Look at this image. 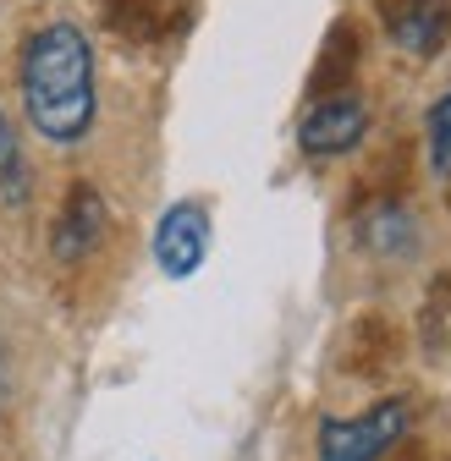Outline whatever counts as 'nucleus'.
Returning a JSON list of instances; mask_svg holds the SVG:
<instances>
[{
  "label": "nucleus",
  "instance_id": "4",
  "mask_svg": "<svg viewBox=\"0 0 451 461\" xmlns=\"http://www.w3.org/2000/svg\"><path fill=\"white\" fill-rule=\"evenodd\" d=\"M204 258H209V209L198 198H182L154 225V264L171 280H188L204 269Z\"/></svg>",
  "mask_w": 451,
  "mask_h": 461
},
{
  "label": "nucleus",
  "instance_id": "7",
  "mask_svg": "<svg viewBox=\"0 0 451 461\" xmlns=\"http://www.w3.org/2000/svg\"><path fill=\"white\" fill-rule=\"evenodd\" d=\"M391 363H397V324H385V319H364L347 340V374L353 379H374L385 374Z\"/></svg>",
  "mask_w": 451,
  "mask_h": 461
},
{
  "label": "nucleus",
  "instance_id": "11",
  "mask_svg": "<svg viewBox=\"0 0 451 461\" xmlns=\"http://www.w3.org/2000/svg\"><path fill=\"white\" fill-rule=\"evenodd\" d=\"M0 401H6V352H0Z\"/></svg>",
  "mask_w": 451,
  "mask_h": 461
},
{
  "label": "nucleus",
  "instance_id": "2",
  "mask_svg": "<svg viewBox=\"0 0 451 461\" xmlns=\"http://www.w3.org/2000/svg\"><path fill=\"white\" fill-rule=\"evenodd\" d=\"M408 418H413V407L402 395L374 401L358 418H325L314 434V456L319 461H385L408 439Z\"/></svg>",
  "mask_w": 451,
  "mask_h": 461
},
{
  "label": "nucleus",
  "instance_id": "1",
  "mask_svg": "<svg viewBox=\"0 0 451 461\" xmlns=\"http://www.w3.org/2000/svg\"><path fill=\"white\" fill-rule=\"evenodd\" d=\"M23 110L44 143H83L94 132V50L78 23H44L23 44Z\"/></svg>",
  "mask_w": 451,
  "mask_h": 461
},
{
  "label": "nucleus",
  "instance_id": "12",
  "mask_svg": "<svg viewBox=\"0 0 451 461\" xmlns=\"http://www.w3.org/2000/svg\"><path fill=\"white\" fill-rule=\"evenodd\" d=\"M391 461H424V456L419 450H402V456H391Z\"/></svg>",
  "mask_w": 451,
  "mask_h": 461
},
{
  "label": "nucleus",
  "instance_id": "9",
  "mask_svg": "<svg viewBox=\"0 0 451 461\" xmlns=\"http://www.w3.org/2000/svg\"><path fill=\"white\" fill-rule=\"evenodd\" d=\"M17 176H23V159H17V143H12V127L6 115H0V182L17 193Z\"/></svg>",
  "mask_w": 451,
  "mask_h": 461
},
{
  "label": "nucleus",
  "instance_id": "10",
  "mask_svg": "<svg viewBox=\"0 0 451 461\" xmlns=\"http://www.w3.org/2000/svg\"><path fill=\"white\" fill-rule=\"evenodd\" d=\"M160 6H165V0H127V12H133V17H154Z\"/></svg>",
  "mask_w": 451,
  "mask_h": 461
},
{
  "label": "nucleus",
  "instance_id": "5",
  "mask_svg": "<svg viewBox=\"0 0 451 461\" xmlns=\"http://www.w3.org/2000/svg\"><path fill=\"white\" fill-rule=\"evenodd\" d=\"M105 225H110V214H105V198L88 187V182H78L72 187V198L61 203V214H55V230H50V253L61 258V264H83L99 242H105Z\"/></svg>",
  "mask_w": 451,
  "mask_h": 461
},
{
  "label": "nucleus",
  "instance_id": "6",
  "mask_svg": "<svg viewBox=\"0 0 451 461\" xmlns=\"http://www.w3.org/2000/svg\"><path fill=\"white\" fill-rule=\"evenodd\" d=\"M385 33L408 55H440L451 39V0H385Z\"/></svg>",
  "mask_w": 451,
  "mask_h": 461
},
{
  "label": "nucleus",
  "instance_id": "3",
  "mask_svg": "<svg viewBox=\"0 0 451 461\" xmlns=\"http://www.w3.org/2000/svg\"><path fill=\"white\" fill-rule=\"evenodd\" d=\"M364 132H369V110H364V99L347 94V88L314 99L308 115L298 122V143H303V154H314V159H342V154H353V149L364 143Z\"/></svg>",
  "mask_w": 451,
  "mask_h": 461
},
{
  "label": "nucleus",
  "instance_id": "8",
  "mask_svg": "<svg viewBox=\"0 0 451 461\" xmlns=\"http://www.w3.org/2000/svg\"><path fill=\"white\" fill-rule=\"evenodd\" d=\"M424 138H429V165H435V176H451V88L429 104Z\"/></svg>",
  "mask_w": 451,
  "mask_h": 461
}]
</instances>
